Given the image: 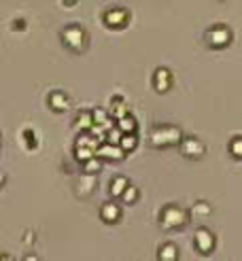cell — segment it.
I'll return each mask as SVG.
<instances>
[{"mask_svg":"<svg viewBox=\"0 0 242 261\" xmlns=\"http://www.w3.org/2000/svg\"><path fill=\"white\" fill-rule=\"evenodd\" d=\"M181 140H183V134L174 125H159L151 132V144L153 146H168V144L181 142Z\"/></svg>","mask_w":242,"mask_h":261,"instance_id":"6da1fadb","label":"cell"},{"mask_svg":"<svg viewBox=\"0 0 242 261\" xmlns=\"http://www.w3.org/2000/svg\"><path fill=\"white\" fill-rule=\"evenodd\" d=\"M159 219H162V227L176 229V227H183L185 223L189 221V214L178 206H166L162 210V216H159Z\"/></svg>","mask_w":242,"mask_h":261,"instance_id":"7a4b0ae2","label":"cell"},{"mask_svg":"<svg viewBox=\"0 0 242 261\" xmlns=\"http://www.w3.org/2000/svg\"><path fill=\"white\" fill-rule=\"evenodd\" d=\"M62 41L64 45H68L70 49L74 51H81L83 45H85V32L79 25H68V28H64L62 32Z\"/></svg>","mask_w":242,"mask_h":261,"instance_id":"3957f363","label":"cell"},{"mask_svg":"<svg viewBox=\"0 0 242 261\" xmlns=\"http://www.w3.org/2000/svg\"><path fill=\"white\" fill-rule=\"evenodd\" d=\"M208 45L210 47H225V45L232 43V32H229V28H225V25H215V28L208 30Z\"/></svg>","mask_w":242,"mask_h":261,"instance_id":"277c9868","label":"cell"},{"mask_svg":"<svg viewBox=\"0 0 242 261\" xmlns=\"http://www.w3.org/2000/svg\"><path fill=\"white\" fill-rule=\"evenodd\" d=\"M194 240H195V248L200 253H204V255H208L215 248V236L210 234L208 229H204V227L197 229L195 236H194Z\"/></svg>","mask_w":242,"mask_h":261,"instance_id":"5b68a950","label":"cell"},{"mask_svg":"<svg viewBox=\"0 0 242 261\" xmlns=\"http://www.w3.org/2000/svg\"><path fill=\"white\" fill-rule=\"evenodd\" d=\"M127 19H130V13L125 9H111L104 13V24L108 28H123Z\"/></svg>","mask_w":242,"mask_h":261,"instance_id":"8992f818","label":"cell"},{"mask_svg":"<svg viewBox=\"0 0 242 261\" xmlns=\"http://www.w3.org/2000/svg\"><path fill=\"white\" fill-rule=\"evenodd\" d=\"M96 155H100L102 159H121L125 155L123 146L121 144H115V142H106V144H100Z\"/></svg>","mask_w":242,"mask_h":261,"instance_id":"52a82bcc","label":"cell"},{"mask_svg":"<svg viewBox=\"0 0 242 261\" xmlns=\"http://www.w3.org/2000/svg\"><path fill=\"white\" fill-rule=\"evenodd\" d=\"M183 155H187V157H200L204 155V151H206V146H204L197 138H187V140H183Z\"/></svg>","mask_w":242,"mask_h":261,"instance_id":"ba28073f","label":"cell"},{"mask_svg":"<svg viewBox=\"0 0 242 261\" xmlns=\"http://www.w3.org/2000/svg\"><path fill=\"white\" fill-rule=\"evenodd\" d=\"M153 85H155V89L159 94H164V92H168L170 85H172V74H170V70H166V68H159L155 76H153Z\"/></svg>","mask_w":242,"mask_h":261,"instance_id":"9c48e42d","label":"cell"},{"mask_svg":"<svg viewBox=\"0 0 242 261\" xmlns=\"http://www.w3.org/2000/svg\"><path fill=\"white\" fill-rule=\"evenodd\" d=\"M100 216H102V219H104L106 223H117V221H119V216H121V210H119L117 204L108 202V204H104V206H102Z\"/></svg>","mask_w":242,"mask_h":261,"instance_id":"30bf717a","label":"cell"},{"mask_svg":"<svg viewBox=\"0 0 242 261\" xmlns=\"http://www.w3.org/2000/svg\"><path fill=\"white\" fill-rule=\"evenodd\" d=\"M49 104H51V108H53V111L64 113V111H68L70 102H68V98L62 92H53V94L49 95Z\"/></svg>","mask_w":242,"mask_h":261,"instance_id":"8fae6325","label":"cell"},{"mask_svg":"<svg viewBox=\"0 0 242 261\" xmlns=\"http://www.w3.org/2000/svg\"><path fill=\"white\" fill-rule=\"evenodd\" d=\"M127 187H130V181H127L125 176L113 178V183H111V195H113V197H121V195L125 193Z\"/></svg>","mask_w":242,"mask_h":261,"instance_id":"7c38bea8","label":"cell"},{"mask_svg":"<svg viewBox=\"0 0 242 261\" xmlns=\"http://www.w3.org/2000/svg\"><path fill=\"white\" fill-rule=\"evenodd\" d=\"M157 257L162 259V261H176L178 259V251H176L174 244H164L162 248H159Z\"/></svg>","mask_w":242,"mask_h":261,"instance_id":"4fadbf2b","label":"cell"},{"mask_svg":"<svg viewBox=\"0 0 242 261\" xmlns=\"http://www.w3.org/2000/svg\"><path fill=\"white\" fill-rule=\"evenodd\" d=\"M117 127H121V132L123 134H130V132H136V119L132 117L130 113L125 115V117L117 119Z\"/></svg>","mask_w":242,"mask_h":261,"instance_id":"5bb4252c","label":"cell"},{"mask_svg":"<svg viewBox=\"0 0 242 261\" xmlns=\"http://www.w3.org/2000/svg\"><path fill=\"white\" fill-rule=\"evenodd\" d=\"M94 125H96L94 113H81L79 119H76V127H79V130H92Z\"/></svg>","mask_w":242,"mask_h":261,"instance_id":"9a60e30c","label":"cell"},{"mask_svg":"<svg viewBox=\"0 0 242 261\" xmlns=\"http://www.w3.org/2000/svg\"><path fill=\"white\" fill-rule=\"evenodd\" d=\"M94 155H96V151L89 149V146H76V149H74V157L79 159V162H83V164H85L87 159H92Z\"/></svg>","mask_w":242,"mask_h":261,"instance_id":"2e32d148","label":"cell"},{"mask_svg":"<svg viewBox=\"0 0 242 261\" xmlns=\"http://www.w3.org/2000/svg\"><path fill=\"white\" fill-rule=\"evenodd\" d=\"M121 146H123V151L127 153V151H132L134 146L138 144V138H136V134L134 132H130V134H123V138H121V142H119Z\"/></svg>","mask_w":242,"mask_h":261,"instance_id":"e0dca14e","label":"cell"},{"mask_svg":"<svg viewBox=\"0 0 242 261\" xmlns=\"http://www.w3.org/2000/svg\"><path fill=\"white\" fill-rule=\"evenodd\" d=\"M125 115H127V108H125L123 102H121V98L115 100L113 102V108H111V117L113 119H121V117H125Z\"/></svg>","mask_w":242,"mask_h":261,"instance_id":"ac0fdd59","label":"cell"},{"mask_svg":"<svg viewBox=\"0 0 242 261\" xmlns=\"http://www.w3.org/2000/svg\"><path fill=\"white\" fill-rule=\"evenodd\" d=\"M100 168H102V157L100 155H94L92 159L85 162V172H89V174H96Z\"/></svg>","mask_w":242,"mask_h":261,"instance_id":"d6986e66","label":"cell"},{"mask_svg":"<svg viewBox=\"0 0 242 261\" xmlns=\"http://www.w3.org/2000/svg\"><path fill=\"white\" fill-rule=\"evenodd\" d=\"M94 183H96L94 174L85 172V174H83V178H81V193H89V191L94 189Z\"/></svg>","mask_w":242,"mask_h":261,"instance_id":"ffe728a7","label":"cell"},{"mask_svg":"<svg viewBox=\"0 0 242 261\" xmlns=\"http://www.w3.org/2000/svg\"><path fill=\"white\" fill-rule=\"evenodd\" d=\"M229 153H232L234 157H238V159H242V136H238V138H234L232 142H229Z\"/></svg>","mask_w":242,"mask_h":261,"instance_id":"44dd1931","label":"cell"},{"mask_svg":"<svg viewBox=\"0 0 242 261\" xmlns=\"http://www.w3.org/2000/svg\"><path fill=\"white\" fill-rule=\"evenodd\" d=\"M121 197H123L125 204H134V202H136V197H138V189L134 187V185H130V187L125 189V193L121 195Z\"/></svg>","mask_w":242,"mask_h":261,"instance_id":"7402d4cb","label":"cell"},{"mask_svg":"<svg viewBox=\"0 0 242 261\" xmlns=\"http://www.w3.org/2000/svg\"><path fill=\"white\" fill-rule=\"evenodd\" d=\"M210 213V206L204 202H197L194 208H191V216H202V214H208Z\"/></svg>","mask_w":242,"mask_h":261,"instance_id":"603a6c76","label":"cell"},{"mask_svg":"<svg viewBox=\"0 0 242 261\" xmlns=\"http://www.w3.org/2000/svg\"><path fill=\"white\" fill-rule=\"evenodd\" d=\"M24 138H25V146H28V149L36 146V138L32 140V132H24Z\"/></svg>","mask_w":242,"mask_h":261,"instance_id":"cb8c5ba5","label":"cell"},{"mask_svg":"<svg viewBox=\"0 0 242 261\" xmlns=\"http://www.w3.org/2000/svg\"><path fill=\"white\" fill-rule=\"evenodd\" d=\"M64 4H66V6L68 4H74V0H64Z\"/></svg>","mask_w":242,"mask_h":261,"instance_id":"d4e9b609","label":"cell"}]
</instances>
